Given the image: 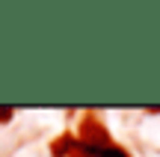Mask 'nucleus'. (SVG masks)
<instances>
[{
	"mask_svg": "<svg viewBox=\"0 0 160 157\" xmlns=\"http://www.w3.org/2000/svg\"><path fill=\"white\" fill-rule=\"evenodd\" d=\"M71 154L74 157H128L122 148H116L113 142L107 140H89V136H80L74 140V145H71Z\"/></svg>",
	"mask_w": 160,
	"mask_h": 157,
	"instance_id": "obj_1",
	"label": "nucleus"
}]
</instances>
